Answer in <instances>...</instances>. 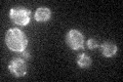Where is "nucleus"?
I'll return each mask as SVG.
<instances>
[{"mask_svg": "<svg viewBox=\"0 0 123 82\" xmlns=\"http://www.w3.org/2000/svg\"><path fill=\"white\" fill-rule=\"evenodd\" d=\"M5 43L11 51L23 52L28 45V38L22 30L12 28L5 34Z\"/></svg>", "mask_w": 123, "mask_h": 82, "instance_id": "nucleus-1", "label": "nucleus"}, {"mask_svg": "<svg viewBox=\"0 0 123 82\" xmlns=\"http://www.w3.org/2000/svg\"><path fill=\"white\" fill-rule=\"evenodd\" d=\"M9 17L15 25L26 26L30 23L31 13L25 7H14V8L10 9Z\"/></svg>", "mask_w": 123, "mask_h": 82, "instance_id": "nucleus-2", "label": "nucleus"}, {"mask_svg": "<svg viewBox=\"0 0 123 82\" xmlns=\"http://www.w3.org/2000/svg\"><path fill=\"white\" fill-rule=\"evenodd\" d=\"M66 43L73 50L82 49L84 46V36L78 30H70L66 35Z\"/></svg>", "mask_w": 123, "mask_h": 82, "instance_id": "nucleus-3", "label": "nucleus"}, {"mask_svg": "<svg viewBox=\"0 0 123 82\" xmlns=\"http://www.w3.org/2000/svg\"><path fill=\"white\" fill-rule=\"evenodd\" d=\"M8 70L11 74H13L15 77H23L27 73V65L26 62L21 57L13 58L12 61L9 62L8 64Z\"/></svg>", "mask_w": 123, "mask_h": 82, "instance_id": "nucleus-4", "label": "nucleus"}, {"mask_svg": "<svg viewBox=\"0 0 123 82\" xmlns=\"http://www.w3.org/2000/svg\"><path fill=\"white\" fill-rule=\"evenodd\" d=\"M51 17V11L48 7L41 6L39 8H37L35 13V19L37 22H47Z\"/></svg>", "mask_w": 123, "mask_h": 82, "instance_id": "nucleus-5", "label": "nucleus"}, {"mask_svg": "<svg viewBox=\"0 0 123 82\" xmlns=\"http://www.w3.org/2000/svg\"><path fill=\"white\" fill-rule=\"evenodd\" d=\"M117 52V46L116 44H114L113 42L107 41L105 43H103L102 45V53L104 57H111L115 56Z\"/></svg>", "mask_w": 123, "mask_h": 82, "instance_id": "nucleus-6", "label": "nucleus"}, {"mask_svg": "<svg viewBox=\"0 0 123 82\" xmlns=\"http://www.w3.org/2000/svg\"><path fill=\"white\" fill-rule=\"evenodd\" d=\"M77 64H78V66L80 68L87 69L91 65V58L89 57L88 54L81 53L80 56H78V57H77Z\"/></svg>", "mask_w": 123, "mask_h": 82, "instance_id": "nucleus-7", "label": "nucleus"}, {"mask_svg": "<svg viewBox=\"0 0 123 82\" xmlns=\"http://www.w3.org/2000/svg\"><path fill=\"white\" fill-rule=\"evenodd\" d=\"M98 46V41L95 40L94 38H90L87 40V47L89 49H95Z\"/></svg>", "mask_w": 123, "mask_h": 82, "instance_id": "nucleus-8", "label": "nucleus"}, {"mask_svg": "<svg viewBox=\"0 0 123 82\" xmlns=\"http://www.w3.org/2000/svg\"><path fill=\"white\" fill-rule=\"evenodd\" d=\"M22 54H23V57H25L26 60H29L30 58V53L28 51H26V50H24V51L22 52Z\"/></svg>", "mask_w": 123, "mask_h": 82, "instance_id": "nucleus-9", "label": "nucleus"}]
</instances>
